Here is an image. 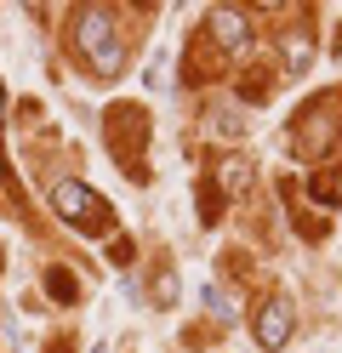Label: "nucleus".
I'll return each instance as SVG.
<instances>
[{
  "instance_id": "obj_10",
  "label": "nucleus",
  "mask_w": 342,
  "mask_h": 353,
  "mask_svg": "<svg viewBox=\"0 0 342 353\" xmlns=\"http://www.w3.org/2000/svg\"><path fill=\"white\" fill-rule=\"evenodd\" d=\"M200 296H205V307H211V314H217V319H234V296H222V291H217V285H205V291H200Z\"/></svg>"
},
{
  "instance_id": "obj_7",
  "label": "nucleus",
  "mask_w": 342,
  "mask_h": 353,
  "mask_svg": "<svg viewBox=\"0 0 342 353\" xmlns=\"http://www.w3.org/2000/svg\"><path fill=\"white\" fill-rule=\"evenodd\" d=\"M46 291H52V302H80V279L68 268H46Z\"/></svg>"
},
{
  "instance_id": "obj_1",
  "label": "nucleus",
  "mask_w": 342,
  "mask_h": 353,
  "mask_svg": "<svg viewBox=\"0 0 342 353\" xmlns=\"http://www.w3.org/2000/svg\"><path fill=\"white\" fill-rule=\"evenodd\" d=\"M75 46H80V57L91 63V74H103V80H114V74L126 69V46H120V29H114L108 12H80Z\"/></svg>"
},
{
  "instance_id": "obj_6",
  "label": "nucleus",
  "mask_w": 342,
  "mask_h": 353,
  "mask_svg": "<svg viewBox=\"0 0 342 353\" xmlns=\"http://www.w3.org/2000/svg\"><path fill=\"white\" fill-rule=\"evenodd\" d=\"M308 188H314V200H325V205H342V154H336V171H319Z\"/></svg>"
},
{
  "instance_id": "obj_2",
  "label": "nucleus",
  "mask_w": 342,
  "mask_h": 353,
  "mask_svg": "<svg viewBox=\"0 0 342 353\" xmlns=\"http://www.w3.org/2000/svg\"><path fill=\"white\" fill-rule=\"evenodd\" d=\"M52 211L63 216L68 228H80V234H114V211L97 188H86L75 183V176H63V183H52Z\"/></svg>"
},
{
  "instance_id": "obj_13",
  "label": "nucleus",
  "mask_w": 342,
  "mask_h": 353,
  "mask_svg": "<svg viewBox=\"0 0 342 353\" xmlns=\"http://www.w3.org/2000/svg\"><path fill=\"white\" fill-rule=\"evenodd\" d=\"M97 353H108V347H97Z\"/></svg>"
},
{
  "instance_id": "obj_4",
  "label": "nucleus",
  "mask_w": 342,
  "mask_h": 353,
  "mask_svg": "<svg viewBox=\"0 0 342 353\" xmlns=\"http://www.w3.org/2000/svg\"><path fill=\"white\" fill-rule=\"evenodd\" d=\"M205 40L222 52V57H240L245 46H251V23H245V12H228V6H217L211 17H205Z\"/></svg>"
},
{
  "instance_id": "obj_11",
  "label": "nucleus",
  "mask_w": 342,
  "mask_h": 353,
  "mask_svg": "<svg viewBox=\"0 0 342 353\" xmlns=\"http://www.w3.org/2000/svg\"><path fill=\"white\" fill-rule=\"evenodd\" d=\"M52 353H75V342H68V336H57V342H52Z\"/></svg>"
},
{
  "instance_id": "obj_5",
  "label": "nucleus",
  "mask_w": 342,
  "mask_h": 353,
  "mask_svg": "<svg viewBox=\"0 0 342 353\" xmlns=\"http://www.w3.org/2000/svg\"><path fill=\"white\" fill-rule=\"evenodd\" d=\"M291 325H296L291 296H268V302L257 307V342H263V347H285V342H291Z\"/></svg>"
},
{
  "instance_id": "obj_3",
  "label": "nucleus",
  "mask_w": 342,
  "mask_h": 353,
  "mask_svg": "<svg viewBox=\"0 0 342 353\" xmlns=\"http://www.w3.org/2000/svg\"><path fill=\"white\" fill-rule=\"evenodd\" d=\"M103 131H108V154L120 160L131 176H143V143H149V114L137 103H114L108 114H103Z\"/></svg>"
},
{
  "instance_id": "obj_9",
  "label": "nucleus",
  "mask_w": 342,
  "mask_h": 353,
  "mask_svg": "<svg viewBox=\"0 0 342 353\" xmlns=\"http://www.w3.org/2000/svg\"><path fill=\"white\" fill-rule=\"evenodd\" d=\"M200 216H205V223H217V216H222V194H217V183H200Z\"/></svg>"
},
{
  "instance_id": "obj_8",
  "label": "nucleus",
  "mask_w": 342,
  "mask_h": 353,
  "mask_svg": "<svg viewBox=\"0 0 342 353\" xmlns=\"http://www.w3.org/2000/svg\"><path fill=\"white\" fill-rule=\"evenodd\" d=\"M217 176H222V188H234V194H245V188H251V165H245V160H228Z\"/></svg>"
},
{
  "instance_id": "obj_12",
  "label": "nucleus",
  "mask_w": 342,
  "mask_h": 353,
  "mask_svg": "<svg viewBox=\"0 0 342 353\" xmlns=\"http://www.w3.org/2000/svg\"><path fill=\"white\" fill-rule=\"evenodd\" d=\"M0 131H6V92H0Z\"/></svg>"
}]
</instances>
